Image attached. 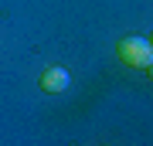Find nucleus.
Masks as SVG:
<instances>
[{
  "mask_svg": "<svg viewBox=\"0 0 153 146\" xmlns=\"http://www.w3.org/2000/svg\"><path fill=\"white\" fill-rule=\"evenodd\" d=\"M116 58H119L126 68L150 71L153 68V41L143 38V34H129V38H123L116 44Z\"/></svg>",
  "mask_w": 153,
  "mask_h": 146,
  "instance_id": "1",
  "label": "nucleus"
},
{
  "mask_svg": "<svg viewBox=\"0 0 153 146\" xmlns=\"http://www.w3.org/2000/svg\"><path fill=\"white\" fill-rule=\"evenodd\" d=\"M38 85H41V92L58 95V92H65V88L71 85V75H68V68H65V65H51V68H44V71H41Z\"/></svg>",
  "mask_w": 153,
  "mask_h": 146,
  "instance_id": "2",
  "label": "nucleus"
}]
</instances>
